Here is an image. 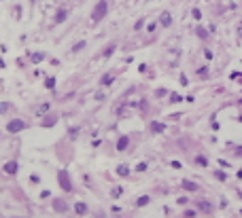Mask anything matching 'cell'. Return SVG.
<instances>
[{
	"label": "cell",
	"instance_id": "21",
	"mask_svg": "<svg viewBox=\"0 0 242 218\" xmlns=\"http://www.w3.org/2000/svg\"><path fill=\"white\" fill-rule=\"evenodd\" d=\"M195 32H197V36H200V38H208V32H206L202 26H197V28H195Z\"/></svg>",
	"mask_w": 242,
	"mask_h": 218
},
{
	"label": "cell",
	"instance_id": "4",
	"mask_svg": "<svg viewBox=\"0 0 242 218\" xmlns=\"http://www.w3.org/2000/svg\"><path fill=\"white\" fill-rule=\"evenodd\" d=\"M51 206H53V210H55L57 214H66V212H68V203H66L62 197H55Z\"/></svg>",
	"mask_w": 242,
	"mask_h": 218
},
{
	"label": "cell",
	"instance_id": "16",
	"mask_svg": "<svg viewBox=\"0 0 242 218\" xmlns=\"http://www.w3.org/2000/svg\"><path fill=\"white\" fill-rule=\"evenodd\" d=\"M117 174L121 176V178H125V176L130 174V167H128V165H119V167H117Z\"/></svg>",
	"mask_w": 242,
	"mask_h": 218
},
{
	"label": "cell",
	"instance_id": "9",
	"mask_svg": "<svg viewBox=\"0 0 242 218\" xmlns=\"http://www.w3.org/2000/svg\"><path fill=\"white\" fill-rule=\"evenodd\" d=\"M181 186H183L185 191H189V193H195V191L200 188V186H197L195 182H191V180H183V182H181Z\"/></svg>",
	"mask_w": 242,
	"mask_h": 218
},
{
	"label": "cell",
	"instance_id": "30",
	"mask_svg": "<svg viewBox=\"0 0 242 218\" xmlns=\"http://www.w3.org/2000/svg\"><path fill=\"white\" fill-rule=\"evenodd\" d=\"M197 74H200V76H206V74H208V68H206V66H204V68H200V70H197Z\"/></svg>",
	"mask_w": 242,
	"mask_h": 218
},
{
	"label": "cell",
	"instance_id": "8",
	"mask_svg": "<svg viewBox=\"0 0 242 218\" xmlns=\"http://www.w3.org/2000/svg\"><path fill=\"white\" fill-rule=\"evenodd\" d=\"M66 19H68V9H60L55 13V23H64Z\"/></svg>",
	"mask_w": 242,
	"mask_h": 218
},
{
	"label": "cell",
	"instance_id": "20",
	"mask_svg": "<svg viewBox=\"0 0 242 218\" xmlns=\"http://www.w3.org/2000/svg\"><path fill=\"white\" fill-rule=\"evenodd\" d=\"M149 201H151V199H149V195H143V197H140V199L136 201V206H138V208H143V206H146Z\"/></svg>",
	"mask_w": 242,
	"mask_h": 218
},
{
	"label": "cell",
	"instance_id": "27",
	"mask_svg": "<svg viewBox=\"0 0 242 218\" xmlns=\"http://www.w3.org/2000/svg\"><path fill=\"white\" fill-rule=\"evenodd\" d=\"M215 178H219L221 182H223V180H227V176L223 174V172H215Z\"/></svg>",
	"mask_w": 242,
	"mask_h": 218
},
{
	"label": "cell",
	"instance_id": "33",
	"mask_svg": "<svg viewBox=\"0 0 242 218\" xmlns=\"http://www.w3.org/2000/svg\"><path fill=\"white\" fill-rule=\"evenodd\" d=\"M170 165H172V167H174V170H181V161H172V163H170Z\"/></svg>",
	"mask_w": 242,
	"mask_h": 218
},
{
	"label": "cell",
	"instance_id": "17",
	"mask_svg": "<svg viewBox=\"0 0 242 218\" xmlns=\"http://www.w3.org/2000/svg\"><path fill=\"white\" fill-rule=\"evenodd\" d=\"M197 208H200V210H204V212H212V206H210L208 201H200V203H197Z\"/></svg>",
	"mask_w": 242,
	"mask_h": 218
},
{
	"label": "cell",
	"instance_id": "26",
	"mask_svg": "<svg viewBox=\"0 0 242 218\" xmlns=\"http://www.w3.org/2000/svg\"><path fill=\"white\" fill-rule=\"evenodd\" d=\"M30 182H32V184H38V182H41L38 174H32V176H30Z\"/></svg>",
	"mask_w": 242,
	"mask_h": 218
},
{
	"label": "cell",
	"instance_id": "15",
	"mask_svg": "<svg viewBox=\"0 0 242 218\" xmlns=\"http://www.w3.org/2000/svg\"><path fill=\"white\" fill-rule=\"evenodd\" d=\"M30 59H32L34 64H41V62L45 59V53H32V55H30Z\"/></svg>",
	"mask_w": 242,
	"mask_h": 218
},
{
	"label": "cell",
	"instance_id": "31",
	"mask_svg": "<svg viewBox=\"0 0 242 218\" xmlns=\"http://www.w3.org/2000/svg\"><path fill=\"white\" fill-rule=\"evenodd\" d=\"M185 218H195V210H187V212H185Z\"/></svg>",
	"mask_w": 242,
	"mask_h": 218
},
{
	"label": "cell",
	"instance_id": "34",
	"mask_svg": "<svg viewBox=\"0 0 242 218\" xmlns=\"http://www.w3.org/2000/svg\"><path fill=\"white\" fill-rule=\"evenodd\" d=\"M193 17H195V19H200V17H202V13H200V9H193Z\"/></svg>",
	"mask_w": 242,
	"mask_h": 218
},
{
	"label": "cell",
	"instance_id": "24",
	"mask_svg": "<svg viewBox=\"0 0 242 218\" xmlns=\"http://www.w3.org/2000/svg\"><path fill=\"white\" fill-rule=\"evenodd\" d=\"M181 100H183V97H181L179 93H172V97H170V102H172V104H176V102H181Z\"/></svg>",
	"mask_w": 242,
	"mask_h": 218
},
{
	"label": "cell",
	"instance_id": "5",
	"mask_svg": "<svg viewBox=\"0 0 242 218\" xmlns=\"http://www.w3.org/2000/svg\"><path fill=\"white\" fill-rule=\"evenodd\" d=\"M2 170H4V174L15 176V174H17V170H19V163H17V161H6Z\"/></svg>",
	"mask_w": 242,
	"mask_h": 218
},
{
	"label": "cell",
	"instance_id": "37",
	"mask_svg": "<svg viewBox=\"0 0 242 218\" xmlns=\"http://www.w3.org/2000/svg\"><path fill=\"white\" fill-rule=\"evenodd\" d=\"M238 197H240V199H242V193H240V195H238Z\"/></svg>",
	"mask_w": 242,
	"mask_h": 218
},
{
	"label": "cell",
	"instance_id": "29",
	"mask_svg": "<svg viewBox=\"0 0 242 218\" xmlns=\"http://www.w3.org/2000/svg\"><path fill=\"white\" fill-rule=\"evenodd\" d=\"M79 135V127H70V138H77Z\"/></svg>",
	"mask_w": 242,
	"mask_h": 218
},
{
	"label": "cell",
	"instance_id": "23",
	"mask_svg": "<svg viewBox=\"0 0 242 218\" xmlns=\"http://www.w3.org/2000/svg\"><path fill=\"white\" fill-rule=\"evenodd\" d=\"M6 110H11V104L9 102H0V114H4Z\"/></svg>",
	"mask_w": 242,
	"mask_h": 218
},
{
	"label": "cell",
	"instance_id": "22",
	"mask_svg": "<svg viewBox=\"0 0 242 218\" xmlns=\"http://www.w3.org/2000/svg\"><path fill=\"white\" fill-rule=\"evenodd\" d=\"M115 49H117V44H110V47H108V49H106V51H104L102 55H104V57H110V55L115 53Z\"/></svg>",
	"mask_w": 242,
	"mask_h": 218
},
{
	"label": "cell",
	"instance_id": "11",
	"mask_svg": "<svg viewBox=\"0 0 242 218\" xmlns=\"http://www.w3.org/2000/svg\"><path fill=\"white\" fill-rule=\"evenodd\" d=\"M128 144H130V138H128V135H121V138L117 140V150H125Z\"/></svg>",
	"mask_w": 242,
	"mask_h": 218
},
{
	"label": "cell",
	"instance_id": "18",
	"mask_svg": "<svg viewBox=\"0 0 242 218\" xmlns=\"http://www.w3.org/2000/svg\"><path fill=\"white\" fill-rule=\"evenodd\" d=\"M45 87H47V89H55V76H47Z\"/></svg>",
	"mask_w": 242,
	"mask_h": 218
},
{
	"label": "cell",
	"instance_id": "25",
	"mask_svg": "<svg viewBox=\"0 0 242 218\" xmlns=\"http://www.w3.org/2000/svg\"><path fill=\"white\" fill-rule=\"evenodd\" d=\"M121 193H123V188H121V186H115V188H113V197H119Z\"/></svg>",
	"mask_w": 242,
	"mask_h": 218
},
{
	"label": "cell",
	"instance_id": "28",
	"mask_svg": "<svg viewBox=\"0 0 242 218\" xmlns=\"http://www.w3.org/2000/svg\"><path fill=\"white\" fill-rule=\"evenodd\" d=\"M143 26H145V19H138L136 26H134V30H143Z\"/></svg>",
	"mask_w": 242,
	"mask_h": 218
},
{
	"label": "cell",
	"instance_id": "19",
	"mask_svg": "<svg viewBox=\"0 0 242 218\" xmlns=\"http://www.w3.org/2000/svg\"><path fill=\"white\" fill-rule=\"evenodd\" d=\"M85 44H87V43H85V40H79V43H77V44H74V47H72V53H79L81 49H85Z\"/></svg>",
	"mask_w": 242,
	"mask_h": 218
},
{
	"label": "cell",
	"instance_id": "32",
	"mask_svg": "<svg viewBox=\"0 0 242 218\" xmlns=\"http://www.w3.org/2000/svg\"><path fill=\"white\" fill-rule=\"evenodd\" d=\"M49 197H51V193H49V191H43V193H41V199H49Z\"/></svg>",
	"mask_w": 242,
	"mask_h": 218
},
{
	"label": "cell",
	"instance_id": "10",
	"mask_svg": "<svg viewBox=\"0 0 242 218\" xmlns=\"http://www.w3.org/2000/svg\"><path fill=\"white\" fill-rule=\"evenodd\" d=\"M149 127H151V131H153V133H161V131L166 129V125H164V123H159V121H151V125H149Z\"/></svg>",
	"mask_w": 242,
	"mask_h": 218
},
{
	"label": "cell",
	"instance_id": "38",
	"mask_svg": "<svg viewBox=\"0 0 242 218\" xmlns=\"http://www.w3.org/2000/svg\"><path fill=\"white\" fill-rule=\"evenodd\" d=\"M11 218H19V216H11Z\"/></svg>",
	"mask_w": 242,
	"mask_h": 218
},
{
	"label": "cell",
	"instance_id": "12",
	"mask_svg": "<svg viewBox=\"0 0 242 218\" xmlns=\"http://www.w3.org/2000/svg\"><path fill=\"white\" fill-rule=\"evenodd\" d=\"M55 123H57V114H51L45 121H41V127H51V125H55Z\"/></svg>",
	"mask_w": 242,
	"mask_h": 218
},
{
	"label": "cell",
	"instance_id": "7",
	"mask_svg": "<svg viewBox=\"0 0 242 218\" xmlns=\"http://www.w3.org/2000/svg\"><path fill=\"white\" fill-rule=\"evenodd\" d=\"M87 212H89L87 203H83V201H77V203H74V214H79V216H85Z\"/></svg>",
	"mask_w": 242,
	"mask_h": 218
},
{
	"label": "cell",
	"instance_id": "6",
	"mask_svg": "<svg viewBox=\"0 0 242 218\" xmlns=\"http://www.w3.org/2000/svg\"><path fill=\"white\" fill-rule=\"evenodd\" d=\"M159 23H161V28H170V23H172V15H170L168 11H164V13L159 15Z\"/></svg>",
	"mask_w": 242,
	"mask_h": 218
},
{
	"label": "cell",
	"instance_id": "36",
	"mask_svg": "<svg viewBox=\"0 0 242 218\" xmlns=\"http://www.w3.org/2000/svg\"><path fill=\"white\" fill-rule=\"evenodd\" d=\"M0 68H4V62H2V59H0Z\"/></svg>",
	"mask_w": 242,
	"mask_h": 218
},
{
	"label": "cell",
	"instance_id": "2",
	"mask_svg": "<svg viewBox=\"0 0 242 218\" xmlns=\"http://www.w3.org/2000/svg\"><path fill=\"white\" fill-rule=\"evenodd\" d=\"M4 129H6V133H19V131L28 129V123H26L23 119H11Z\"/></svg>",
	"mask_w": 242,
	"mask_h": 218
},
{
	"label": "cell",
	"instance_id": "3",
	"mask_svg": "<svg viewBox=\"0 0 242 218\" xmlns=\"http://www.w3.org/2000/svg\"><path fill=\"white\" fill-rule=\"evenodd\" d=\"M57 182H60V188L64 193H70L72 191V182H70V174L66 170H60L57 172Z\"/></svg>",
	"mask_w": 242,
	"mask_h": 218
},
{
	"label": "cell",
	"instance_id": "13",
	"mask_svg": "<svg viewBox=\"0 0 242 218\" xmlns=\"http://www.w3.org/2000/svg\"><path fill=\"white\" fill-rule=\"evenodd\" d=\"M193 163L197 165V167H206V165H208V159H206L204 155H197V157L193 159Z\"/></svg>",
	"mask_w": 242,
	"mask_h": 218
},
{
	"label": "cell",
	"instance_id": "14",
	"mask_svg": "<svg viewBox=\"0 0 242 218\" xmlns=\"http://www.w3.org/2000/svg\"><path fill=\"white\" fill-rule=\"evenodd\" d=\"M113 81H115V74H104V76H102V81H100V85H102V87H106V85H113Z\"/></svg>",
	"mask_w": 242,
	"mask_h": 218
},
{
	"label": "cell",
	"instance_id": "35",
	"mask_svg": "<svg viewBox=\"0 0 242 218\" xmlns=\"http://www.w3.org/2000/svg\"><path fill=\"white\" fill-rule=\"evenodd\" d=\"M136 170H138V172H145V170H146V163H140V165H138Z\"/></svg>",
	"mask_w": 242,
	"mask_h": 218
},
{
	"label": "cell",
	"instance_id": "1",
	"mask_svg": "<svg viewBox=\"0 0 242 218\" xmlns=\"http://www.w3.org/2000/svg\"><path fill=\"white\" fill-rule=\"evenodd\" d=\"M108 13V0H98L94 11H92V23H100Z\"/></svg>",
	"mask_w": 242,
	"mask_h": 218
}]
</instances>
